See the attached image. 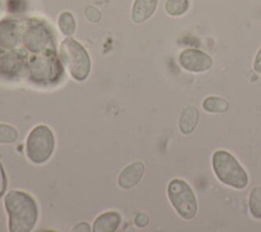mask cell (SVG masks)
I'll use <instances>...</instances> for the list:
<instances>
[{"mask_svg": "<svg viewBox=\"0 0 261 232\" xmlns=\"http://www.w3.org/2000/svg\"><path fill=\"white\" fill-rule=\"evenodd\" d=\"M4 204L10 232L33 230L38 220V206L30 194L19 190H10L5 195Z\"/></svg>", "mask_w": 261, "mask_h": 232, "instance_id": "obj_1", "label": "cell"}, {"mask_svg": "<svg viewBox=\"0 0 261 232\" xmlns=\"http://www.w3.org/2000/svg\"><path fill=\"white\" fill-rule=\"evenodd\" d=\"M212 168L218 180L227 186L244 189L249 183L246 171L228 151H215L212 156Z\"/></svg>", "mask_w": 261, "mask_h": 232, "instance_id": "obj_2", "label": "cell"}, {"mask_svg": "<svg viewBox=\"0 0 261 232\" xmlns=\"http://www.w3.org/2000/svg\"><path fill=\"white\" fill-rule=\"evenodd\" d=\"M60 57L74 80L84 81L88 77L91 69L89 54L74 39L66 38L61 42Z\"/></svg>", "mask_w": 261, "mask_h": 232, "instance_id": "obj_3", "label": "cell"}, {"mask_svg": "<svg viewBox=\"0 0 261 232\" xmlns=\"http://www.w3.org/2000/svg\"><path fill=\"white\" fill-rule=\"evenodd\" d=\"M167 195L171 205L184 220H192L197 215V198L186 181L178 178L171 180L167 186Z\"/></svg>", "mask_w": 261, "mask_h": 232, "instance_id": "obj_4", "label": "cell"}, {"mask_svg": "<svg viewBox=\"0 0 261 232\" xmlns=\"http://www.w3.org/2000/svg\"><path fill=\"white\" fill-rule=\"evenodd\" d=\"M54 135L49 127L39 125L29 134L25 142L27 155L34 164L47 161L54 150Z\"/></svg>", "mask_w": 261, "mask_h": 232, "instance_id": "obj_5", "label": "cell"}, {"mask_svg": "<svg viewBox=\"0 0 261 232\" xmlns=\"http://www.w3.org/2000/svg\"><path fill=\"white\" fill-rule=\"evenodd\" d=\"M22 42L28 50L35 53H48L54 49L50 33L40 24L31 25L25 29Z\"/></svg>", "mask_w": 261, "mask_h": 232, "instance_id": "obj_6", "label": "cell"}, {"mask_svg": "<svg viewBox=\"0 0 261 232\" xmlns=\"http://www.w3.org/2000/svg\"><path fill=\"white\" fill-rule=\"evenodd\" d=\"M31 78L37 82H47L56 79L60 73L57 60L52 56H38L30 62Z\"/></svg>", "mask_w": 261, "mask_h": 232, "instance_id": "obj_7", "label": "cell"}, {"mask_svg": "<svg viewBox=\"0 0 261 232\" xmlns=\"http://www.w3.org/2000/svg\"><path fill=\"white\" fill-rule=\"evenodd\" d=\"M179 64L188 72L203 73L211 68L212 58L205 52L198 49H185L178 56Z\"/></svg>", "mask_w": 261, "mask_h": 232, "instance_id": "obj_8", "label": "cell"}, {"mask_svg": "<svg viewBox=\"0 0 261 232\" xmlns=\"http://www.w3.org/2000/svg\"><path fill=\"white\" fill-rule=\"evenodd\" d=\"M145 166L141 161H135L122 169L118 176V185L122 189L136 187L143 178Z\"/></svg>", "mask_w": 261, "mask_h": 232, "instance_id": "obj_9", "label": "cell"}, {"mask_svg": "<svg viewBox=\"0 0 261 232\" xmlns=\"http://www.w3.org/2000/svg\"><path fill=\"white\" fill-rule=\"evenodd\" d=\"M158 0H135L132 8V19L142 24L149 19L156 10Z\"/></svg>", "mask_w": 261, "mask_h": 232, "instance_id": "obj_10", "label": "cell"}, {"mask_svg": "<svg viewBox=\"0 0 261 232\" xmlns=\"http://www.w3.org/2000/svg\"><path fill=\"white\" fill-rule=\"evenodd\" d=\"M120 224V216L116 212H106L99 215L93 223L94 232H113Z\"/></svg>", "mask_w": 261, "mask_h": 232, "instance_id": "obj_11", "label": "cell"}, {"mask_svg": "<svg viewBox=\"0 0 261 232\" xmlns=\"http://www.w3.org/2000/svg\"><path fill=\"white\" fill-rule=\"evenodd\" d=\"M199 121V110L195 105L187 106L180 113L178 127L182 134L188 135L194 132Z\"/></svg>", "mask_w": 261, "mask_h": 232, "instance_id": "obj_12", "label": "cell"}, {"mask_svg": "<svg viewBox=\"0 0 261 232\" xmlns=\"http://www.w3.org/2000/svg\"><path fill=\"white\" fill-rule=\"evenodd\" d=\"M17 44V32L15 25L10 21L0 24V46L13 48Z\"/></svg>", "mask_w": 261, "mask_h": 232, "instance_id": "obj_13", "label": "cell"}, {"mask_svg": "<svg viewBox=\"0 0 261 232\" xmlns=\"http://www.w3.org/2000/svg\"><path fill=\"white\" fill-rule=\"evenodd\" d=\"M202 107L207 112L222 113L228 109L229 104L225 99L218 96H208L202 102Z\"/></svg>", "mask_w": 261, "mask_h": 232, "instance_id": "obj_14", "label": "cell"}, {"mask_svg": "<svg viewBox=\"0 0 261 232\" xmlns=\"http://www.w3.org/2000/svg\"><path fill=\"white\" fill-rule=\"evenodd\" d=\"M249 210L255 219H261V186H255L249 195Z\"/></svg>", "mask_w": 261, "mask_h": 232, "instance_id": "obj_15", "label": "cell"}, {"mask_svg": "<svg viewBox=\"0 0 261 232\" xmlns=\"http://www.w3.org/2000/svg\"><path fill=\"white\" fill-rule=\"evenodd\" d=\"M190 7L189 0H166L164 8L167 14L171 16H180L185 14Z\"/></svg>", "mask_w": 261, "mask_h": 232, "instance_id": "obj_16", "label": "cell"}, {"mask_svg": "<svg viewBox=\"0 0 261 232\" xmlns=\"http://www.w3.org/2000/svg\"><path fill=\"white\" fill-rule=\"evenodd\" d=\"M58 27L62 34L66 36L72 35L75 31V20L73 15L68 11L62 12L58 17Z\"/></svg>", "mask_w": 261, "mask_h": 232, "instance_id": "obj_17", "label": "cell"}, {"mask_svg": "<svg viewBox=\"0 0 261 232\" xmlns=\"http://www.w3.org/2000/svg\"><path fill=\"white\" fill-rule=\"evenodd\" d=\"M18 133L12 126L0 124V143H13L17 140Z\"/></svg>", "mask_w": 261, "mask_h": 232, "instance_id": "obj_18", "label": "cell"}, {"mask_svg": "<svg viewBox=\"0 0 261 232\" xmlns=\"http://www.w3.org/2000/svg\"><path fill=\"white\" fill-rule=\"evenodd\" d=\"M85 15L92 22L98 21L100 19V17H101L100 11L96 7H94V6H88L85 9Z\"/></svg>", "mask_w": 261, "mask_h": 232, "instance_id": "obj_19", "label": "cell"}, {"mask_svg": "<svg viewBox=\"0 0 261 232\" xmlns=\"http://www.w3.org/2000/svg\"><path fill=\"white\" fill-rule=\"evenodd\" d=\"M149 223V217L146 215V214H143V213H140L136 216V219H135V224L139 227V228H143L145 227L146 225H148Z\"/></svg>", "mask_w": 261, "mask_h": 232, "instance_id": "obj_20", "label": "cell"}, {"mask_svg": "<svg viewBox=\"0 0 261 232\" xmlns=\"http://www.w3.org/2000/svg\"><path fill=\"white\" fill-rule=\"evenodd\" d=\"M5 189H6V178H5V173L3 171V168L0 164V196L3 195Z\"/></svg>", "mask_w": 261, "mask_h": 232, "instance_id": "obj_21", "label": "cell"}, {"mask_svg": "<svg viewBox=\"0 0 261 232\" xmlns=\"http://www.w3.org/2000/svg\"><path fill=\"white\" fill-rule=\"evenodd\" d=\"M253 67H254V71L258 74H261V47L260 49L258 50L257 54H256V57H255V60H254V63H253Z\"/></svg>", "mask_w": 261, "mask_h": 232, "instance_id": "obj_22", "label": "cell"}, {"mask_svg": "<svg viewBox=\"0 0 261 232\" xmlns=\"http://www.w3.org/2000/svg\"><path fill=\"white\" fill-rule=\"evenodd\" d=\"M73 231H84L85 232V231H90V228L87 223H80L75 226Z\"/></svg>", "mask_w": 261, "mask_h": 232, "instance_id": "obj_23", "label": "cell"}, {"mask_svg": "<svg viewBox=\"0 0 261 232\" xmlns=\"http://www.w3.org/2000/svg\"><path fill=\"white\" fill-rule=\"evenodd\" d=\"M3 5H4V0H0V12H1L2 8H3Z\"/></svg>", "mask_w": 261, "mask_h": 232, "instance_id": "obj_24", "label": "cell"}]
</instances>
